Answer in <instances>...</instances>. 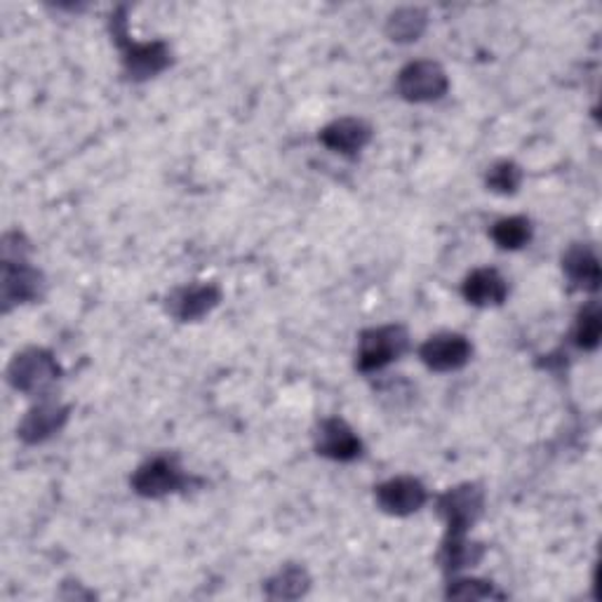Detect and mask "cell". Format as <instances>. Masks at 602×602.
<instances>
[{
	"label": "cell",
	"instance_id": "cell-1",
	"mask_svg": "<svg viewBox=\"0 0 602 602\" xmlns=\"http://www.w3.org/2000/svg\"><path fill=\"white\" fill-rule=\"evenodd\" d=\"M410 335L403 325H381L365 330L358 341L356 368L365 374L384 370L408 351Z\"/></svg>",
	"mask_w": 602,
	"mask_h": 602
},
{
	"label": "cell",
	"instance_id": "cell-2",
	"mask_svg": "<svg viewBox=\"0 0 602 602\" xmlns=\"http://www.w3.org/2000/svg\"><path fill=\"white\" fill-rule=\"evenodd\" d=\"M435 506L437 514H441V518L447 525L445 537H464L483 516L485 492L478 485L464 483L443 492V495L437 497Z\"/></svg>",
	"mask_w": 602,
	"mask_h": 602
},
{
	"label": "cell",
	"instance_id": "cell-3",
	"mask_svg": "<svg viewBox=\"0 0 602 602\" xmlns=\"http://www.w3.org/2000/svg\"><path fill=\"white\" fill-rule=\"evenodd\" d=\"M60 365L45 349H27L17 353L8 368V381L12 389L39 395L45 393L60 379Z\"/></svg>",
	"mask_w": 602,
	"mask_h": 602
},
{
	"label": "cell",
	"instance_id": "cell-4",
	"mask_svg": "<svg viewBox=\"0 0 602 602\" xmlns=\"http://www.w3.org/2000/svg\"><path fill=\"white\" fill-rule=\"evenodd\" d=\"M395 89L400 97L412 104H429L445 97L450 81L441 64L431 60H419L398 73Z\"/></svg>",
	"mask_w": 602,
	"mask_h": 602
},
{
	"label": "cell",
	"instance_id": "cell-5",
	"mask_svg": "<svg viewBox=\"0 0 602 602\" xmlns=\"http://www.w3.org/2000/svg\"><path fill=\"white\" fill-rule=\"evenodd\" d=\"M189 483L184 468L179 466L175 457L168 454H158V457L144 462L130 480L133 489L144 499H162L175 495Z\"/></svg>",
	"mask_w": 602,
	"mask_h": 602
},
{
	"label": "cell",
	"instance_id": "cell-6",
	"mask_svg": "<svg viewBox=\"0 0 602 602\" xmlns=\"http://www.w3.org/2000/svg\"><path fill=\"white\" fill-rule=\"evenodd\" d=\"M473 356V346L464 335L441 332L429 337L419 346V358L433 372H457L468 365Z\"/></svg>",
	"mask_w": 602,
	"mask_h": 602
},
{
	"label": "cell",
	"instance_id": "cell-7",
	"mask_svg": "<svg viewBox=\"0 0 602 602\" xmlns=\"http://www.w3.org/2000/svg\"><path fill=\"white\" fill-rule=\"evenodd\" d=\"M374 499L384 514L405 518L424 508V504L429 501V492L422 480H416L412 476H398L381 483L374 489Z\"/></svg>",
	"mask_w": 602,
	"mask_h": 602
},
{
	"label": "cell",
	"instance_id": "cell-8",
	"mask_svg": "<svg viewBox=\"0 0 602 602\" xmlns=\"http://www.w3.org/2000/svg\"><path fill=\"white\" fill-rule=\"evenodd\" d=\"M222 302V289L212 283L177 287L168 297V314L179 323H196L205 318Z\"/></svg>",
	"mask_w": 602,
	"mask_h": 602
},
{
	"label": "cell",
	"instance_id": "cell-9",
	"mask_svg": "<svg viewBox=\"0 0 602 602\" xmlns=\"http://www.w3.org/2000/svg\"><path fill=\"white\" fill-rule=\"evenodd\" d=\"M316 450L320 457L332 462H356L362 454V441L344 419H323L316 433Z\"/></svg>",
	"mask_w": 602,
	"mask_h": 602
},
{
	"label": "cell",
	"instance_id": "cell-10",
	"mask_svg": "<svg viewBox=\"0 0 602 602\" xmlns=\"http://www.w3.org/2000/svg\"><path fill=\"white\" fill-rule=\"evenodd\" d=\"M66 419H68L66 405L54 403V400H41L39 405L27 412L17 433H20L24 443L39 445V443H45L54 433H60L66 424Z\"/></svg>",
	"mask_w": 602,
	"mask_h": 602
},
{
	"label": "cell",
	"instance_id": "cell-11",
	"mask_svg": "<svg viewBox=\"0 0 602 602\" xmlns=\"http://www.w3.org/2000/svg\"><path fill=\"white\" fill-rule=\"evenodd\" d=\"M3 304H27L43 295L45 278L27 262H3Z\"/></svg>",
	"mask_w": 602,
	"mask_h": 602
},
{
	"label": "cell",
	"instance_id": "cell-12",
	"mask_svg": "<svg viewBox=\"0 0 602 602\" xmlns=\"http://www.w3.org/2000/svg\"><path fill=\"white\" fill-rule=\"evenodd\" d=\"M320 144L341 156H356L372 139V127L362 118H339L323 127L318 135Z\"/></svg>",
	"mask_w": 602,
	"mask_h": 602
},
{
	"label": "cell",
	"instance_id": "cell-13",
	"mask_svg": "<svg viewBox=\"0 0 602 602\" xmlns=\"http://www.w3.org/2000/svg\"><path fill=\"white\" fill-rule=\"evenodd\" d=\"M125 71L127 76L135 81H146L158 76L160 71H166L170 66V50L166 43H133L125 41Z\"/></svg>",
	"mask_w": 602,
	"mask_h": 602
},
{
	"label": "cell",
	"instance_id": "cell-14",
	"mask_svg": "<svg viewBox=\"0 0 602 602\" xmlns=\"http://www.w3.org/2000/svg\"><path fill=\"white\" fill-rule=\"evenodd\" d=\"M462 295L473 306H499L508 297V283L497 268H476L462 283Z\"/></svg>",
	"mask_w": 602,
	"mask_h": 602
},
{
	"label": "cell",
	"instance_id": "cell-15",
	"mask_svg": "<svg viewBox=\"0 0 602 602\" xmlns=\"http://www.w3.org/2000/svg\"><path fill=\"white\" fill-rule=\"evenodd\" d=\"M562 271L581 289L595 292L600 285V264L589 245H572L562 257Z\"/></svg>",
	"mask_w": 602,
	"mask_h": 602
},
{
	"label": "cell",
	"instance_id": "cell-16",
	"mask_svg": "<svg viewBox=\"0 0 602 602\" xmlns=\"http://www.w3.org/2000/svg\"><path fill=\"white\" fill-rule=\"evenodd\" d=\"M485 556V549L480 543L468 541V535L464 537H445L441 553H437V562L447 574L462 572L466 568H476L480 558Z\"/></svg>",
	"mask_w": 602,
	"mask_h": 602
},
{
	"label": "cell",
	"instance_id": "cell-17",
	"mask_svg": "<svg viewBox=\"0 0 602 602\" xmlns=\"http://www.w3.org/2000/svg\"><path fill=\"white\" fill-rule=\"evenodd\" d=\"M311 587V577L299 564H285V568L266 581V595L271 600H295L306 595Z\"/></svg>",
	"mask_w": 602,
	"mask_h": 602
},
{
	"label": "cell",
	"instance_id": "cell-18",
	"mask_svg": "<svg viewBox=\"0 0 602 602\" xmlns=\"http://www.w3.org/2000/svg\"><path fill=\"white\" fill-rule=\"evenodd\" d=\"M426 24H429V17L424 10L400 8L389 17L387 33H389V39L395 43H414V41L422 39V33L426 31Z\"/></svg>",
	"mask_w": 602,
	"mask_h": 602
},
{
	"label": "cell",
	"instance_id": "cell-19",
	"mask_svg": "<svg viewBox=\"0 0 602 602\" xmlns=\"http://www.w3.org/2000/svg\"><path fill=\"white\" fill-rule=\"evenodd\" d=\"M492 241L501 250H520L532 241V224L527 216H504L492 226Z\"/></svg>",
	"mask_w": 602,
	"mask_h": 602
},
{
	"label": "cell",
	"instance_id": "cell-20",
	"mask_svg": "<svg viewBox=\"0 0 602 602\" xmlns=\"http://www.w3.org/2000/svg\"><path fill=\"white\" fill-rule=\"evenodd\" d=\"M600 335H602V318H600L598 304L593 302L579 314V320L574 327V341H577L579 349L593 351V349H598Z\"/></svg>",
	"mask_w": 602,
	"mask_h": 602
},
{
	"label": "cell",
	"instance_id": "cell-21",
	"mask_svg": "<svg viewBox=\"0 0 602 602\" xmlns=\"http://www.w3.org/2000/svg\"><path fill=\"white\" fill-rule=\"evenodd\" d=\"M520 181H522V170L516 166L514 160H499L487 172L489 191L501 193V196L516 193L520 189Z\"/></svg>",
	"mask_w": 602,
	"mask_h": 602
},
{
	"label": "cell",
	"instance_id": "cell-22",
	"mask_svg": "<svg viewBox=\"0 0 602 602\" xmlns=\"http://www.w3.org/2000/svg\"><path fill=\"white\" fill-rule=\"evenodd\" d=\"M447 598L457 600H487V598H499L489 581L480 579H454L447 587Z\"/></svg>",
	"mask_w": 602,
	"mask_h": 602
}]
</instances>
